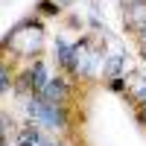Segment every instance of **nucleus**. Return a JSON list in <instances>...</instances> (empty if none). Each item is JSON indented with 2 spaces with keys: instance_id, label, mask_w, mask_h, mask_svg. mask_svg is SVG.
I'll use <instances>...</instances> for the list:
<instances>
[{
  "instance_id": "obj_1",
  "label": "nucleus",
  "mask_w": 146,
  "mask_h": 146,
  "mask_svg": "<svg viewBox=\"0 0 146 146\" xmlns=\"http://www.w3.org/2000/svg\"><path fill=\"white\" fill-rule=\"evenodd\" d=\"M27 111H29V117L35 123H41L47 129H64L67 126V117L62 111V105H50V102H44L41 96H32L27 102Z\"/></svg>"
},
{
  "instance_id": "obj_2",
  "label": "nucleus",
  "mask_w": 146,
  "mask_h": 146,
  "mask_svg": "<svg viewBox=\"0 0 146 146\" xmlns=\"http://www.w3.org/2000/svg\"><path fill=\"white\" fill-rule=\"evenodd\" d=\"M44 102H50V105H62L67 100V82L64 79H50L47 82V88L38 94Z\"/></svg>"
},
{
  "instance_id": "obj_3",
  "label": "nucleus",
  "mask_w": 146,
  "mask_h": 146,
  "mask_svg": "<svg viewBox=\"0 0 146 146\" xmlns=\"http://www.w3.org/2000/svg\"><path fill=\"white\" fill-rule=\"evenodd\" d=\"M47 82H50V79H47V70H44L41 62H35V67H29V73L23 76V85H29V88L35 91V96L47 88Z\"/></svg>"
},
{
  "instance_id": "obj_4",
  "label": "nucleus",
  "mask_w": 146,
  "mask_h": 146,
  "mask_svg": "<svg viewBox=\"0 0 146 146\" xmlns=\"http://www.w3.org/2000/svg\"><path fill=\"white\" fill-rule=\"evenodd\" d=\"M44 143V137H41V131H38V126H23L21 131H18V146H41Z\"/></svg>"
},
{
  "instance_id": "obj_5",
  "label": "nucleus",
  "mask_w": 146,
  "mask_h": 146,
  "mask_svg": "<svg viewBox=\"0 0 146 146\" xmlns=\"http://www.w3.org/2000/svg\"><path fill=\"white\" fill-rule=\"evenodd\" d=\"M9 85H12V79H9V67H6L3 62H0V94H3V91L9 88Z\"/></svg>"
},
{
  "instance_id": "obj_6",
  "label": "nucleus",
  "mask_w": 146,
  "mask_h": 146,
  "mask_svg": "<svg viewBox=\"0 0 146 146\" xmlns=\"http://www.w3.org/2000/svg\"><path fill=\"white\" fill-rule=\"evenodd\" d=\"M123 88H126L123 79H111V91H123Z\"/></svg>"
},
{
  "instance_id": "obj_7",
  "label": "nucleus",
  "mask_w": 146,
  "mask_h": 146,
  "mask_svg": "<svg viewBox=\"0 0 146 146\" xmlns=\"http://www.w3.org/2000/svg\"><path fill=\"white\" fill-rule=\"evenodd\" d=\"M137 100H140V105H143V108H146V85H143V88H140V91H137Z\"/></svg>"
},
{
  "instance_id": "obj_8",
  "label": "nucleus",
  "mask_w": 146,
  "mask_h": 146,
  "mask_svg": "<svg viewBox=\"0 0 146 146\" xmlns=\"http://www.w3.org/2000/svg\"><path fill=\"white\" fill-rule=\"evenodd\" d=\"M6 126H9V123H6V117H0V137H3V131H6Z\"/></svg>"
},
{
  "instance_id": "obj_9",
  "label": "nucleus",
  "mask_w": 146,
  "mask_h": 146,
  "mask_svg": "<svg viewBox=\"0 0 146 146\" xmlns=\"http://www.w3.org/2000/svg\"><path fill=\"white\" fill-rule=\"evenodd\" d=\"M41 146H62V143H53V140H44Z\"/></svg>"
},
{
  "instance_id": "obj_10",
  "label": "nucleus",
  "mask_w": 146,
  "mask_h": 146,
  "mask_svg": "<svg viewBox=\"0 0 146 146\" xmlns=\"http://www.w3.org/2000/svg\"><path fill=\"white\" fill-rule=\"evenodd\" d=\"M0 146H3V137H0Z\"/></svg>"
},
{
  "instance_id": "obj_11",
  "label": "nucleus",
  "mask_w": 146,
  "mask_h": 146,
  "mask_svg": "<svg viewBox=\"0 0 146 146\" xmlns=\"http://www.w3.org/2000/svg\"><path fill=\"white\" fill-rule=\"evenodd\" d=\"M143 58H146V53H143Z\"/></svg>"
}]
</instances>
